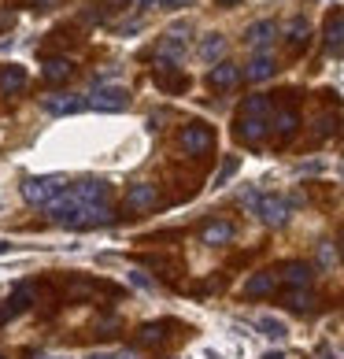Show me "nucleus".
<instances>
[{"mask_svg": "<svg viewBox=\"0 0 344 359\" xmlns=\"http://www.w3.org/2000/svg\"><path fill=\"white\" fill-rule=\"evenodd\" d=\"M48 215L56 226H67V230H97V226L111 222V208L108 204H78L71 193H63L60 201L48 204Z\"/></svg>", "mask_w": 344, "mask_h": 359, "instance_id": "nucleus-1", "label": "nucleus"}, {"mask_svg": "<svg viewBox=\"0 0 344 359\" xmlns=\"http://www.w3.org/2000/svg\"><path fill=\"white\" fill-rule=\"evenodd\" d=\"M63 193H67V182H63L60 175H41V178H26L22 182V201L26 204L48 208L52 201H60Z\"/></svg>", "mask_w": 344, "mask_h": 359, "instance_id": "nucleus-2", "label": "nucleus"}, {"mask_svg": "<svg viewBox=\"0 0 344 359\" xmlns=\"http://www.w3.org/2000/svg\"><path fill=\"white\" fill-rule=\"evenodd\" d=\"M178 144H181L185 156H204V152L215 149V130L204 126V123H189L178 134Z\"/></svg>", "mask_w": 344, "mask_h": 359, "instance_id": "nucleus-3", "label": "nucleus"}, {"mask_svg": "<svg viewBox=\"0 0 344 359\" xmlns=\"http://www.w3.org/2000/svg\"><path fill=\"white\" fill-rule=\"evenodd\" d=\"M89 108H97V111H126L130 108V89H123V86H97L89 93Z\"/></svg>", "mask_w": 344, "mask_h": 359, "instance_id": "nucleus-4", "label": "nucleus"}, {"mask_svg": "<svg viewBox=\"0 0 344 359\" xmlns=\"http://www.w3.org/2000/svg\"><path fill=\"white\" fill-rule=\"evenodd\" d=\"M256 215L263 226H285L289 215H293V201H285V196H259Z\"/></svg>", "mask_w": 344, "mask_h": 359, "instance_id": "nucleus-5", "label": "nucleus"}, {"mask_svg": "<svg viewBox=\"0 0 344 359\" xmlns=\"http://www.w3.org/2000/svg\"><path fill=\"white\" fill-rule=\"evenodd\" d=\"M78 204H108V193H111V185L104 182V178H85L82 185H71L67 189Z\"/></svg>", "mask_w": 344, "mask_h": 359, "instance_id": "nucleus-6", "label": "nucleus"}, {"mask_svg": "<svg viewBox=\"0 0 344 359\" xmlns=\"http://www.w3.org/2000/svg\"><path fill=\"white\" fill-rule=\"evenodd\" d=\"M41 108H45L48 115H74V111L85 108V100L78 97V93H52V97L41 100Z\"/></svg>", "mask_w": 344, "mask_h": 359, "instance_id": "nucleus-7", "label": "nucleus"}, {"mask_svg": "<svg viewBox=\"0 0 344 359\" xmlns=\"http://www.w3.org/2000/svg\"><path fill=\"white\" fill-rule=\"evenodd\" d=\"M237 82H241V67L230 63V60H219L215 67L207 71V86L211 89H233Z\"/></svg>", "mask_w": 344, "mask_h": 359, "instance_id": "nucleus-8", "label": "nucleus"}, {"mask_svg": "<svg viewBox=\"0 0 344 359\" xmlns=\"http://www.w3.org/2000/svg\"><path fill=\"white\" fill-rule=\"evenodd\" d=\"M274 34H277V26H274L270 19H259V22H252V26L245 30V45L256 48V52H267V45L274 41Z\"/></svg>", "mask_w": 344, "mask_h": 359, "instance_id": "nucleus-9", "label": "nucleus"}, {"mask_svg": "<svg viewBox=\"0 0 344 359\" xmlns=\"http://www.w3.org/2000/svg\"><path fill=\"white\" fill-rule=\"evenodd\" d=\"M267 118H259V115H241L237 118V137H241L245 144H259L263 137H267Z\"/></svg>", "mask_w": 344, "mask_h": 359, "instance_id": "nucleus-10", "label": "nucleus"}, {"mask_svg": "<svg viewBox=\"0 0 344 359\" xmlns=\"http://www.w3.org/2000/svg\"><path fill=\"white\" fill-rule=\"evenodd\" d=\"M274 71H277V63H274L270 52H256L245 67V78L248 82H267V78H274Z\"/></svg>", "mask_w": 344, "mask_h": 359, "instance_id": "nucleus-11", "label": "nucleus"}, {"mask_svg": "<svg viewBox=\"0 0 344 359\" xmlns=\"http://www.w3.org/2000/svg\"><path fill=\"white\" fill-rule=\"evenodd\" d=\"M156 201H160V193H156L152 182H137V185H130V193H126V208H134V211L156 208Z\"/></svg>", "mask_w": 344, "mask_h": 359, "instance_id": "nucleus-12", "label": "nucleus"}, {"mask_svg": "<svg viewBox=\"0 0 344 359\" xmlns=\"http://www.w3.org/2000/svg\"><path fill=\"white\" fill-rule=\"evenodd\" d=\"M322 41H326L329 52H340V48H344V11H333V15L326 19V26H322Z\"/></svg>", "mask_w": 344, "mask_h": 359, "instance_id": "nucleus-13", "label": "nucleus"}, {"mask_svg": "<svg viewBox=\"0 0 344 359\" xmlns=\"http://www.w3.org/2000/svg\"><path fill=\"white\" fill-rule=\"evenodd\" d=\"M185 56V37H174V34H167L163 37V45H160V52H156V67H170V60H181Z\"/></svg>", "mask_w": 344, "mask_h": 359, "instance_id": "nucleus-14", "label": "nucleus"}, {"mask_svg": "<svg viewBox=\"0 0 344 359\" xmlns=\"http://www.w3.org/2000/svg\"><path fill=\"white\" fill-rule=\"evenodd\" d=\"M282 278H285L293 289H308L311 278H315V271H311V263H300V259H296V263H285V267H282Z\"/></svg>", "mask_w": 344, "mask_h": 359, "instance_id": "nucleus-15", "label": "nucleus"}, {"mask_svg": "<svg viewBox=\"0 0 344 359\" xmlns=\"http://www.w3.org/2000/svg\"><path fill=\"white\" fill-rule=\"evenodd\" d=\"M41 74L48 78V82H67V78L74 74V67H71V60H63V56H48L45 63H41Z\"/></svg>", "mask_w": 344, "mask_h": 359, "instance_id": "nucleus-16", "label": "nucleus"}, {"mask_svg": "<svg viewBox=\"0 0 344 359\" xmlns=\"http://www.w3.org/2000/svg\"><path fill=\"white\" fill-rule=\"evenodd\" d=\"M19 89H26V67H4L0 71V93L15 97Z\"/></svg>", "mask_w": 344, "mask_h": 359, "instance_id": "nucleus-17", "label": "nucleus"}, {"mask_svg": "<svg viewBox=\"0 0 344 359\" xmlns=\"http://www.w3.org/2000/svg\"><path fill=\"white\" fill-rule=\"evenodd\" d=\"M270 126H274V134L282 137V141H289V137L296 134V126H300V115H296V111H289V108H282V111L270 118Z\"/></svg>", "mask_w": 344, "mask_h": 359, "instance_id": "nucleus-18", "label": "nucleus"}, {"mask_svg": "<svg viewBox=\"0 0 344 359\" xmlns=\"http://www.w3.org/2000/svg\"><path fill=\"white\" fill-rule=\"evenodd\" d=\"M256 330H259L267 341H285V337H289V326L282 323V318H274V315H259V318H256Z\"/></svg>", "mask_w": 344, "mask_h": 359, "instance_id": "nucleus-19", "label": "nucleus"}, {"mask_svg": "<svg viewBox=\"0 0 344 359\" xmlns=\"http://www.w3.org/2000/svg\"><path fill=\"white\" fill-rule=\"evenodd\" d=\"M222 52H226V37H222V34H207L200 41V60L204 63H219Z\"/></svg>", "mask_w": 344, "mask_h": 359, "instance_id": "nucleus-20", "label": "nucleus"}, {"mask_svg": "<svg viewBox=\"0 0 344 359\" xmlns=\"http://www.w3.org/2000/svg\"><path fill=\"white\" fill-rule=\"evenodd\" d=\"M200 237H204V245H226L233 241V222H207Z\"/></svg>", "mask_w": 344, "mask_h": 359, "instance_id": "nucleus-21", "label": "nucleus"}, {"mask_svg": "<svg viewBox=\"0 0 344 359\" xmlns=\"http://www.w3.org/2000/svg\"><path fill=\"white\" fill-rule=\"evenodd\" d=\"M274 285H277L274 274H252V278L245 282V297H270Z\"/></svg>", "mask_w": 344, "mask_h": 359, "instance_id": "nucleus-22", "label": "nucleus"}, {"mask_svg": "<svg viewBox=\"0 0 344 359\" xmlns=\"http://www.w3.org/2000/svg\"><path fill=\"white\" fill-rule=\"evenodd\" d=\"M308 41H311V22L303 19V15H296L293 22H289V45H293V48H303Z\"/></svg>", "mask_w": 344, "mask_h": 359, "instance_id": "nucleus-23", "label": "nucleus"}, {"mask_svg": "<svg viewBox=\"0 0 344 359\" xmlns=\"http://www.w3.org/2000/svg\"><path fill=\"white\" fill-rule=\"evenodd\" d=\"M30 300H34V289H30V285H19L15 292H11V300H8V308H4V315H0V318L19 315L22 308H30Z\"/></svg>", "mask_w": 344, "mask_h": 359, "instance_id": "nucleus-24", "label": "nucleus"}, {"mask_svg": "<svg viewBox=\"0 0 344 359\" xmlns=\"http://www.w3.org/2000/svg\"><path fill=\"white\" fill-rule=\"evenodd\" d=\"M156 86L163 93H185L189 89V78L185 74H167V71H156Z\"/></svg>", "mask_w": 344, "mask_h": 359, "instance_id": "nucleus-25", "label": "nucleus"}, {"mask_svg": "<svg viewBox=\"0 0 344 359\" xmlns=\"http://www.w3.org/2000/svg\"><path fill=\"white\" fill-rule=\"evenodd\" d=\"M289 308H293V311H300V315H308V311H315V297H311V292L308 289H293V292H289Z\"/></svg>", "mask_w": 344, "mask_h": 359, "instance_id": "nucleus-26", "label": "nucleus"}, {"mask_svg": "<svg viewBox=\"0 0 344 359\" xmlns=\"http://www.w3.org/2000/svg\"><path fill=\"white\" fill-rule=\"evenodd\" d=\"M237 170H241V159H237V156H226V159H222V167H219V175H215V182H211V185H215V189H222V185H226V182L237 175Z\"/></svg>", "mask_w": 344, "mask_h": 359, "instance_id": "nucleus-27", "label": "nucleus"}, {"mask_svg": "<svg viewBox=\"0 0 344 359\" xmlns=\"http://www.w3.org/2000/svg\"><path fill=\"white\" fill-rule=\"evenodd\" d=\"M167 326L170 323H149V326H141V344H160L167 337Z\"/></svg>", "mask_w": 344, "mask_h": 359, "instance_id": "nucleus-28", "label": "nucleus"}, {"mask_svg": "<svg viewBox=\"0 0 344 359\" xmlns=\"http://www.w3.org/2000/svg\"><path fill=\"white\" fill-rule=\"evenodd\" d=\"M267 111H270V100L267 97H248L245 108H241V115H259V118H267Z\"/></svg>", "mask_w": 344, "mask_h": 359, "instance_id": "nucleus-29", "label": "nucleus"}, {"mask_svg": "<svg viewBox=\"0 0 344 359\" xmlns=\"http://www.w3.org/2000/svg\"><path fill=\"white\" fill-rule=\"evenodd\" d=\"M130 285H134V289H144V292L156 289V282H152V278L144 274V271H130Z\"/></svg>", "mask_w": 344, "mask_h": 359, "instance_id": "nucleus-30", "label": "nucleus"}, {"mask_svg": "<svg viewBox=\"0 0 344 359\" xmlns=\"http://www.w3.org/2000/svg\"><path fill=\"white\" fill-rule=\"evenodd\" d=\"M333 259H337V252L329 245H319V263H322V267H333Z\"/></svg>", "mask_w": 344, "mask_h": 359, "instance_id": "nucleus-31", "label": "nucleus"}, {"mask_svg": "<svg viewBox=\"0 0 344 359\" xmlns=\"http://www.w3.org/2000/svg\"><path fill=\"white\" fill-rule=\"evenodd\" d=\"M333 130H337V123H333V118H319V130H315V134H319V137H329V134H333Z\"/></svg>", "mask_w": 344, "mask_h": 359, "instance_id": "nucleus-32", "label": "nucleus"}, {"mask_svg": "<svg viewBox=\"0 0 344 359\" xmlns=\"http://www.w3.org/2000/svg\"><path fill=\"white\" fill-rule=\"evenodd\" d=\"M160 8H167V11H178V8H189L193 0H156Z\"/></svg>", "mask_w": 344, "mask_h": 359, "instance_id": "nucleus-33", "label": "nucleus"}, {"mask_svg": "<svg viewBox=\"0 0 344 359\" xmlns=\"http://www.w3.org/2000/svg\"><path fill=\"white\" fill-rule=\"evenodd\" d=\"M326 163H319V159H315V163H300V175H315V170H322Z\"/></svg>", "mask_w": 344, "mask_h": 359, "instance_id": "nucleus-34", "label": "nucleus"}, {"mask_svg": "<svg viewBox=\"0 0 344 359\" xmlns=\"http://www.w3.org/2000/svg\"><path fill=\"white\" fill-rule=\"evenodd\" d=\"M215 4H222V8H233V4H237V0H215Z\"/></svg>", "mask_w": 344, "mask_h": 359, "instance_id": "nucleus-35", "label": "nucleus"}, {"mask_svg": "<svg viewBox=\"0 0 344 359\" xmlns=\"http://www.w3.org/2000/svg\"><path fill=\"white\" fill-rule=\"evenodd\" d=\"M48 4H52V0H37V8H41V11H45V8H48Z\"/></svg>", "mask_w": 344, "mask_h": 359, "instance_id": "nucleus-36", "label": "nucleus"}, {"mask_svg": "<svg viewBox=\"0 0 344 359\" xmlns=\"http://www.w3.org/2000/svg\"><path fill=\"white\" fill-rule=\"evenodd\" d=\"M8 248H11V245H8V241H0V256H4V252H8Z\"/></svg>", "mask_w": 344, "mask_h": 359, "instance_id": "nucleus-37", "label": "nucleus"}, {"mask_svg": "<svg viewBox=\"0 0 344 359\" xmlns=\"http://www.w3.org/2000/svg\"><path fill=\"white\" fill-rule=\"evenodd\" d=\"M48 359H71V355H48Z\"/></svg>", "mask_w": 344, "mask_h": 359, "instance_id": "nucleus-38", "label": "nucleus"}, {"mask_svg": "<svg viewBox=\"0 0 344 359\" xmlns=\"http://www.w3.org/2000/svg\"><path fill=\"white\" fill-rule=\"evenodd\" d=\"M322 359H333V355H322Z\"/></svg>", "mask_w": 344, "mask_h": 359, "instance_id": "nucleus-39", "label": "nucleus"}, {"mask_svg": "<svg viewBox=\"0 0 344 359\" xmlns=\"http://www.w3.org/2000/svg\"><path fill=\"white\" fill-rule=\"evenodd\" d=\"M340 245H344V237H340Z\"/></svg>", "mask_w": 344, "mask_h": 359, "instance_id": "nucleus-40", "label": "nucleus"}, {"mask_svg": "<svg viewBox=\"0 0 344 359\" xmlns=\"http://www.w3.org/2000/svg\"><path fill=\"white\" fill-rule=\"evenodd\" d=\"M0 359H4V355H0Z\"/></svg>", "mask_w": 344, "mask_h": 359, "instance_id": "nucleus-41", "label": "nucleus"}]
</instances>
